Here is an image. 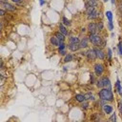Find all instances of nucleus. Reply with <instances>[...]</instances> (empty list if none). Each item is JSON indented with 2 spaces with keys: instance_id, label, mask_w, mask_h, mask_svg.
Returning <instances> with one entry per match:
<instances>
[{
  "instance_id": "nucleus-1",
  "label": "nucleus",
  "mask_w": 122,
  "mask_h": 122,
  "mask_svg": "<svg viewBox=\"0 0 122 122\" xmlns=\"http://www.w3.org/2000/svg\"><path fill=\"white\" fill-rule=\"evenodd\" d=\"M98 95L99 98L102 100H105L106 102H112L113 101V93L112 92V90L107 89V88H102L100 89V91L98 92Z\"/></svg>"
},
{
  "instance_id": "nucleus-2",
  "label": "nucleus",
  "mask_w": 122,
  "mask_h": 122,
  "mask_svg": "<svg viewBox=\"0 0 122 122\" xmlns=\"http://www.w3.org/2000/svg\"><path fill=\"white\" fill-rule=\"evenodd\" d=\"M96 86H97L99 89L107 88V89L112 90V83H111V80H110V78L107 77V76H104V77L99 78V79L96 81Z\"/></svg>"
},
{
  "instance_id": "nucleus-3",
  "label": "nucleus",
  "mask_w": 122,
  "mask_h": 122,
  "mask_svg": "<svg viewBox=\"0 0 122 122\" xmlns=\"http://www.w3.org/2000/svg\"><path fill=\"white\" fill-rule=\"evenodd\" d=\"M88 38H89V41H90L92 45H94V46H96V47H99V46L101 45L102 41H103L102 37H101L100 35L96 34V33H89Z\"/></svg>"
},
{
  "instance_id": "nucleus-4",
  "label": "nucleus",
  "mask_w": 122,
  "mask_h": 122,
  "mask_svg": "<svg viewBox=\"0 0 122 122\" xmlns=\"http://www.w3.org/2000/svg\"><path fill=\"white\" fill-rule=\"evenodd\" d=\"M104 71H105V69H104V66L102 64H100V63L94 64V66H93V71H94V73H95L96 76H101L103 74Z\"/></svg>"
},
{
  "instance_id": "nucleus-5",
  "label": "nucleus",
  "mask_w": 122,
  "mask_h": 122,
  "mask_svg": "<svg viewBox=\"0 0 122 122\" xmlns=\"http://www.w3.org/2000/svg\"><path fill=\"white\" fill-rule=\"evenodd\" d=\"M1 9H4L7 11H16V7L9 2H1Z\"/></svg>"
},
{
  "instance_id": "nucleus-6",
  "label": "nucleus",
  "mask_w": 122,
  "mask_h": 122,
  "mask_svg": "<svg viewBox=\"0 0 122 122\" xmlns=\"http://www.w3.org/2000/svg\"><path fill=\"white\" fill-rule=\"evenodd\" d=\"M85 55H86V57H87L89 60H95V59L97 58L94 49H90V50H88V51L85 52Z\"/></svg>"
},
{
  "instance_id": "nucleus-7",
  "label": "nucleus",
  "mask_w": 122,
  "mask_h": 122,
  "mask_svg": "<svg viewBox=\"0 0 122 122\" xmlns=\"http://www.w3.org/2000/svg\"><path fill=\"white\" fill-rule=\"evenodd\" d=\"M87 30H88L89 33H96V32L98 31L96 23H94V22L89 23V24H88V27H87Z\"/></svg>"
},
{
  "instance_id": "nucleus-8",
  "label": "nucleus",
  "mask_w": 122,
  "mask_h": 122,
  "mask_svg": "<svg viewBox=\"0 0 122 122\" xmlns=\"http://www.w3.org/2000/svg\"><path fill=\"white\" fill-rule=\"evenodd\" d=\"M99 17V12H98V10H96V9H94L90 14H88L87 15V18L89 19V20H94V19H97Z\"/></svg>"
},
{
  "instance_id": "nucleus-9",
  "label": "nucleus",
  "mask_w": 122,
  "mask_h": 122,
  "mask_svg": "<svg viewBox=\"0 0 122 122\" xmlns=\"http://www.w3.org/2000/svg\"><path fill=\"white\" fill-rule=\"evenodd\" d=\"M94 51H95V53H96L97 58H99V59H101V60H103V59L105 58L106 53L103 51L102 49H100V48H94Z\"/></svg>"
},
{
  "instance_id": "nucleus-10",
  "label": "nucleus",
  "mask_w": 122,
  "mask_h": 122,
  "mask_svg": "<svg viewBox=\"0 0 122 122\" xmlns=\"http://www.w3.org/2000/svg\"><path fill=\"white\" fill-rule=\"evenodd\" d=\"M68 47H69V50L71 51H77L79 49H81L79 43H69Z\"/></svg>"
},
{
  "instance_id": "nucleus-11",
  "label": "nucleus",
  "mask_w": 122,
  "mask_h": 122,
  "mask_svg": "<svg viewBox=\"0 0 122 122\" xmlns=\"http://www.w3.org/2000/svg\"><path fill=\"white\" fill-rule=\"evenodd\" d=\"M50 43H51V46H53V47H58L59 44H60V41H59V39H58L55 35H52V36H51V38H50Z\"/></svg>"
},
{
  "instance_id": "nucleus-12",
  "label": "nucleus",
  "mask_w": 122,
  "mask_h": 122,
  "mask_svg": "<svg viewBox=\"0 0 122 122\" xmlns=\"http://www.w3.org/2000/svg\"><path fill=\"white\" fill-rule=\"evenodd\" d=\"M114 87L116 89V92H118L119 95H122V84H121V81L119 79L116 80L115 84H114Z\"/></svg>"
},
{
  "instance_id": "nucleus-13",
  "label": "nucleus",
  "mask_w": 122,
  "mask_h": 122,
  "mask_svg": "<svg viewBox=\"0 0 122 122\" xmlns=\"http://www.w3.org/2000/svg\"><path fill=\"white\" fill-rule=\"evenodd\" d=\"M88 44H89V38L88 37H83L80 40V42H79V45H80V48L81 49L87 48L88 47Z\"/></svg>"
},
{
  "instance_id": "nucleus-14",
  "label": "nucleus",
  "mask_w": 122,
  "mask_h": 122,
  "mask_svg": "<svg viewBox=\"0 0 122 122\" xmlns=\"http://www.w3.org/2000/svg\"><path fill=\"white\" fill-rule=\"evenodd\" d=\"M103 111H104V112H105L106 114H110V113H112V112L113 108H112V105L105 104V105L103 106Z\"/></svg>"
},
{
  "instance_id": "nucleus-15",
  "label": "nucleus",
  "mask_w": 122,
  "mask_h": 122,
  "mask_svg": "<svg viewBox=\"0 0 122 122\" xmlns=\"http://www.w3.org/2000/svg\"><path fill=\"white\" fill-rule=\"evenodd\" d=\"M59 31L62 33V34H64L65 36L66 35H68V30H67V28H66V26L61 22V23H59Z\"/></svg>"
},
{
  "instance_id": "nucleus-16",
  "label": "nucleus",
  "mask_w": 122,
  "mask_h": 122,
  "mask_svg": "<svg viewBox=\"0 0 122 122\" xmlns=\"http://www.w3.org/2000/svg\"><path fill=\"white\" fill-rule=\"evenodd\" d=\"M97 6V1L96 0H86V4L85 7L86 9L89 7H96Z\"/></svg>"
},
{
  "instance_id": "nucleus-17",
  "label": "nucleus",
  "mask_w": 122,
  "mask_h": 122,
  "mask_svg": "<svg viewBox=\"0 0 122 122\" xmlns=\"http://www.w3.org/2000/svg\"><path fill=\"white\" fill-rule=\"evenodd\" d=\"M74 98H75V100L77 101V102H79V103H81V102H83V101H85L86 99H85V95L84 94H76L75 96H74Z\"/></svg>"
},
{
  "instance_id": "nucleus-18",
  "label": "nucleus",
  "mask_w": 122,
  "mask_h": 122,
  "mask_svg": "<svg viewBox=\"0 0 122 122\" xmlns=\"http://www.w3.org/2000/svg\"><path fill=\"white\" fill-rule=\"evenodd\" d=\"M54 35L59 39V41H60V42H64V41H65V35H64V34H62L60 31H57Z\"/></svg>"
},
{
  "instance_id": "nucleus-19",
  "label": "nucleus",
  "mask_w": 122,
  "mask_h": 122,
  "mask_svg": "<svg viewBox=\"0 0 122 122\" xmlns=\"http://www.w3.org/2000/svg\"><path fill=\"white\" fill-rule=\"evenodd\" d=\"M84 95H85V99H86V100H92V101H93V100L95 99L92 92H87V93H85Z\"/></svg>"
},
{
  "instance_id": "nucleus-20",
  "label": "nucleus",
  "mask_w": 122,
  "mask_h": 122,
  "mask_svg": "<svg viewBox=\"0 0 122 122\" xmlns=\"http://www.w3.org/2000/svg\"><path fill=\"white\" fill-rule=\"evenodd\" d=\"M66 27H68V26H71V21L66 17V16H62V21H61Z\"/></svg>"
},
{
  "instance_id": "nucleus-21",
  "label": "nucleus",
  "mask_w": 122,
  "mask_h": 122,
  "mask_svg": "<svg viewBox=\"0 0 122 122\" xmlns=\"http://www.w3.org/2000/svg\"><path fill=\"white\" fill-rule=\"evenodd\" d=\"M80 39L78 36H71L70 37V42L69 43H79Z\"/></svg>"
},
{
  "instance_id": "nucleus-22",
  "label": "nucleus",
  "mask_w": 122,
  "mask_h": 122,
  "mask_svg": "<svg viewBox=\"0 0 122 122\" xmlns=\"http://www.w3.org/2000/svg\"><path fill=\"white\" fill-rule=\"evenodd\" d=\"M105 15H106V17H107V19L111 22V21H112V12L111 11V10H107L106 11V13H105Z\"/></svg>"
},
{
  "instance_id": "nucleus-23",
  "label": "nucleus",
  "mask_w": 122,
  "mask_h": 122,
  "mask_svg": "<svg viewBox=\"0 0 122 122\" xmlns=\"http://www.w3.org/2000/svg\"><path fill=\"white\" fill-rule=\"evenodd\" d=\"M71 60H72V55H71V53H67V54L65 55L64 62H65V63H68V62H70V61H71Z\"/></svg>"
},
{
  "instance_id": "nucleus-24",
  "label": "nucleus",
  "mask_w": 122,
  "mask_h": 122,
  "mask_svg": "<svg viewBox=\"0 0 122 122\" xmlns=\"http://www.w3.org/2000/svg\"><path fill=\"white\" fill-rule=\"evenodd\" d=\"M81 109H83V110H87L88 108H89V102H88V100H85V101H83V102H81Z\"/></svg>"
},
{
  "instance_id": "nucleus-25",
  "label": "nucleus",
  "mask_w": 122,
  "mask_h": 122,
  "mask_svg": "<svg viewBox=\"0 0 122 122\" xmlns=\"http://www.w3.org/2000/svg\"><path fill=\"white\" fill-rule=\"evenodd\" d=\"M96 26H97V30H98V31L102 30H103V28H104V24H103V22H102V21L97 22V23H96Z\"/></svg>"
},
{
  "instance_id": "nucleus-26",
  "label": "nucleus",
  "mask_w": 122,
  "mask_h": 122,
  "mask_svg": "<svg viewBox=\"0 0 122 122\" xmlns=\"http://www.w3.org/2000/svg\"><path fill=\"white\" fill-rule=\"evenodd\" d=\"M57 48H58V52H59V51H61L65 50L66 45H65V43H64V42H60V44H59V46H58Z\"/></svg>"
},
{
  "instance_id": "nucleus-27",
  "label": "nucleus",
  "mask_w": 122,
  "mask_h": 122,
  "mask_svg": "<svg viewBox=\"0 0 122 122\" xmlns=\"http://www.w3.org/2000/svg\"><path fill=\"white\" fill-rule=\"evenodd\" d=\"M117 49H118V53L122 56V42H121V41L118 43V45H117Z\"/></svg>"
},
{
  "instance_id": "nucleus-28",
  "label": "nucleus",
  "mask_w": 122,
  "mask_h": 122,
  "mask_svg": "<svg viewBox=\"0 0 122 122\" xmlns=\"http://www.w3.org/2000/svg\"><path fill=\"white\" fill-rule=\"evenodd\" d=\"M107 51H108V53H107V57H108V59H109V60H111V59H112V50H111L110 48H108V49H107Z\"/></svg>"
},
{
  "instance_id": "nucleus-29",
  "label": "nucleus",
  "mask_w": 122,
  "mask_h": 122,
  "mask_svg": "<svg viewBox=\"0 0 122 122\" xmlns=\"http://www.w3.org/2000/svg\"><path fill=\"white\" fill-rule=\"evenodd\" d=\"M110 120H111V121H112V122H115V121H116V114H115V112H113V113L111 115Z\"/></svg>"
},
{
  "instance_id": "nucleus-30",
  "label": "nucleus",
  "mask_w": 122,
  "mask_h": 122,
  "mask_svg": "<svg viewBox=\"0 0 122 122\" xmlns=\"http://www.w3.org/2000/svg\"><path fill=\"white\" fill-rule=\"evenodd\" d=\"M108 27H109V30H113V23H112V21H109V23H108Z\"/></svg>"
},
{
  "instance_id": "nucleus-31",
  "label": "nucleus",
  "mask_w": 122,
  "mask_h": 122,
  "mask_svg": "<svg viewBox=\"0 0 122 122\" xmlns=\"http://www.w3.org/2000/svg\"><path fill=\"white\" fill-rule=\"evenodd\" d=\"M118 108H119V111H120V112L122 113V101L118 103Z\"/></svg>"
},
{
  "instance_id": "nucleus-32",
  "label": "nucleus",
  "mask_w": 122,
  "mask_h": 122,
  "mask_svg": "<svg viewBox=\"0 0 122 122\" xmlns=\"http://www.w3.org/2000/svg\"><path fill=\"white\" fill-rule=\"evenodd\" d=\"M59 53H60L61 55H66V54H67V52H66V50H63V51H59Z\"/></svg>"
},
{
  "instance_id": "nucleus-33",
  "label": "nucleus",
  "mask_w": 122,
  "mask_h": 122,
  "mask_svg": "<svg viewBox=\"0 0 122 122\" xmlns=\"http://www.w3.org/2000/svg\"><path fill=\"white\" fill-rule=\"evenodd\" d=\"M10 1H11L12 3H15V4H19V3H20L22 0H10Z\"/></svg>"
},
{
  "instance_id": "nucleus-34",
  "label": "nucleus",
  "mask_w": 122,
  "mask_h": 122,
  "mask_svg": "<svg viewBox=\"0 0 122 122\" xmlns=\"http://www.w3.org/2000/svg\"><path fill=\"white\" fill-rule=\"evenodd\" d=\"M4 15H5V10L1 9V16H4Z\"/></svg>"
},
{
  "instance_id": "nucleus-35",
  "label": "nucleus",
  "mask_w": 122,
  "mask_h": 122,
  "mask_svg": "<svg viewBox=\"0 0 122 122\" xmlns=\"http://www.w3.org/2000/svg\"><path fill=\"white\" fill-rule=\"evenodd\" d=\"M91 82H92V84H93V82H94V80H93V75H92V74H91Z\"/></svg>"
},
{
  "instance_id": "nucleus-36",
  "label": "nucleus",
  "mask_w": 122,
  "mask_h": 122,
  "mask_svg": "<svg viewBox=\"0 0 122 122\" xmlns=\"http://www.w3.org/2000/svg\"><path fill=\"white\" fill-rule=\"evenodd\" d=\"M39 2H40V5L41 6H43L45 4V0H39Z\"/></svg>"
},
{
  "instance_id": "nucleus-37",
  "label": "nucleus",
  "mask_w": 122,
  "mask_h": 122,
  "mask_svg": "<svg viewBox=\"0 0 122 122\" xmlns=\"http://www.w3.org/2000/svg\"><path fill=\"white\" fill-rule=\"evenodd\" d=\"M119 11H120V14L122 15V4L119 6Z\"/></svg>"
},
{
  "instance_id": "nucleus-38",
  "label": "nucleus",
  "mask_w": 122,
  "mask_h": 122,
  "mask_svg": "<svg viewBox=\"0 0 122 122\" xmlns=\"http://www.w3.org/2000/svg\"><path fill=\"white\" fill-rule=\"evenodd\" d=\"M85 31H86V29L85 28H82L81 29V32H85Z\"/></svg>"
},
{
  "instance_id": "nucleus-39",
  "label": "nucleus",
  "mask_w": 122,
  "mask_h": 122,
  "mask_svg": "<svg viewBox=\"0 0 122 122\" xmlns=\"http://www.w3.org/2000/svg\"><path fill=\"white\" fill-rule=\"evenodd\" d=\"M115 3V0H112V4H114Z\"/></svg>"
},
{
  "instance_id": "nucleus-40",
  "label": "nucleus",
  "mask_w": 122,
  "mask_h": 122,
  "mask_svg": "<svg viewBox=\"0 0 122 122\" xmlns=\"http://www.w3.org/2000/svg\"><path fill=\"white\" fill-rule=\"evenodd\" d=\"M107 1H109V0H104V2H107Z\"/></svg>"
},
{
  "instance_id": "nucleus-41",
  "label": "nucleus",
  "mask_w": 122,
  "mask_h": 122,
  "mask_svg": "<svg viewBox=\"0 0 122 122\" xmlns=\"http://www.w3.org/2000/svg\"><path fill=\"white\" fill-rule=\"evenodd\" d=\"M121 84H122V81H121Z\"/></svg>"
},
{
  "instance_id": "nucleus-42",
  "label": "nucleus",
  "mask_w": 122,
  "mask_h": 122,
  "mask_svg": "<svg viewBox=\"0 0 122 122\" xmlns=\"http://www.w3.org/2000/svg\"><path fill=\"white\" fill-rule=\"evenodd\" d=\"M96 1H98V0H96Z\"/></svg>"
}]
</instances>
